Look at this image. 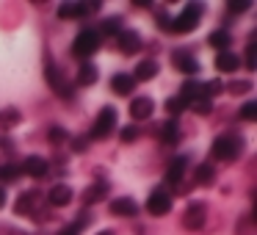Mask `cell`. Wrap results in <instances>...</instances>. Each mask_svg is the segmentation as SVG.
I'll list each match as a JSON object with an SVG mask.
<instances>
[{
	"mask_svg": "<svg viewBox=\"0 0 257 235\" xmlns=\"http://www.w3.org/2000/svg\"><path fill=\"white\" fill-rule=\"evenodd\" d=\"M119 47H122V53L133 56V53L141 50V36L136 34V31H122V34H119Z\"/></svg>",
	"mask_w": 257,
	"mask_h": 235,
	"instance_id": "15",
	"label": "cell"
},
{
	"mask_svg": "<svg viewBox=\"0 0 257 235\" xmlns=\"http://www.w3.org/2000/svg\"><path fill=\"white\" fill-rule=\"evenodd\" d=\"M47 139H50V144H61V141L69 139V136H67V130H64V128H58V125H56V128H50Z\"/></svg>",
	"mask_w": 257,
	"mask_h": 235,
	"instance_id": "35",
	"label": "cell"
},
{
	"mask_svg": "<svg viewBox=\"0 0 257 235\" xmlns=\"http://www.w3.org/2000/svg\"><path fill=\"white\" fill-rule=\"evenodd\" d=\"M20 172L28 174V177H36V180H39V177H45V174L50 172V163H47L42 155H28V158L23 161V166H20Z\"/></svg>",
	"mask_w": 257,
	"mask_h": 235,
	"instance_id": "8",
	"label": "cell"
},
{
	"mask_svg": "<svg viewBox=\"0 0 257 235\" xmlns=\"http://www.w3.org/2000/svg\"><path fill=\"white\" fill-rule=\"evenodd\" d=\"M111 89L116 91V94H130V91L136 89L133 75H127V72H116V75L111 78Z\"/></svg>",
	"mask_w": 257,
	"mask_h": 235,
	"instance_id": "16",
	"label": "cell"
},
{
	"mask_svg": "<svg viewBox=\"0 0 257 235\" xmlns=\"http://www.w3.org/2000/svg\"><path fill=\"white\" fill-rule=\"evenodd\" d=\"M238 235H257V221L254 216H243L238 221Z\"/></svg>",
	"mask_w": 257,
	"mask_h": 235,
	"instance_id": "28",
	"label": "cell"
},
{
	"mask_svg": "<svg viewBox=\"0 0 257 235\" xmlns=\"http://www.w3.org/2000/svg\"><path fill=\"white\" fill-rule=\"evenodd\" d=\"M194 177H196L199 185H210L213 180H216V169H213V163H199L196 172H194Z\"/></svg>",
	"mask_w": 257,
	"mask_h": 235,
	"instance_id": "25",
	"label": "cell"
},
{
	"mask_svg": "<svg viewBox=\"0 0 257 235\" xmlns=\"http://www.w3.org/2000/svg\"><path fill=\"white\" fill-rule=\"evenodd\" d=\"M188 105L194 108L196 113H202V116H205V113H210V111H213V100H205V97H199V100L188 102Z\"/></svg>",
	"mask_w": 257,
	"mask_h": 235,
	"instance_id": "32",
	"label": "cell"
},
{
	"mask_svg": "<svg viewBox=\"0 0 257 235\" xmlns=\"http://www.w3.org/2000/svg\"><path fill=\"white\" fill-rule=\"evenodd\" d=\"M58 17H61V20L86 17V6H83V3H61V6H58Z\"/></svg>",
	"mask_w": 257,
	"mask_h": 235,
	"instance_id": "21",
	"label": "cell"
},
{
	"mask_svg": "<svg viewBox=\"0 0 257 235\" xmlns=\"http://www.w3.org/2000/svg\"><path fill=\"white\" fill-rule=\"evenodd\" d=\"M0 150H12V141H9V139H0Z\"/></svg>",
	"mask_w": 257,
	"mask_h": 235,
	"instance_id": "40",
	"label": "cell"
},
{
	"mask_svg": "<svg viewBox=\"0 0 257 235\" xmlns=\"http://www.w3.org/2000/svg\"><path fill=\"white\" fill-rule=\"evenodd\" d=\"M45 78H47V83H50V89L56 91L58 97H64V100H72V94H75V89H72V83H69L67 78H64V72L58 67H47L45 69Z\"/></svg>",
	"mask_w": 257,
	"mask_h": 235,
	"instance_id": "5",
	"label": "cell"
},
{
	"mask_svg": "<svg viewBox=\"0 0 257 235\" xmlns=\"http://www.w3.org/2000/svg\"><path fill=\"white\" fill-rule=\"evenodd\" d=\"M111 213H113V216L133 218L136 213H139V205H136V199H130V196H119V199L111 202Z\"/></svg>",
	"mask_w": 257,
	"mask_h": 235,
	"instance_id": "11",
	"label": "cell"
},
{
	"mask_svg": "<svg viewBox=\"0 0 257 235\" xmlns=\"http://www.w3.org/2000/svg\"><path fill=\"white\" fill-rule=\"evenodd\" d=\"M240 147H243V139H240V136L224 133L213 141V158H218V161H232V158L240 155Z\"/></svg>",
	"mask_w": 257,
	"mask_h": 235,
	"instance_id": "1",
	"label": "cell"
},
{
	"mask_svg": "<svg viewBox=\"0 0 257 235\" xmlns=\"http://www.w3.org/2000/svg\"><path fill=\"white\" fill-rule=\"evenodd\" d=\"M152 100L150 97H136L133 102H130V116L133 119H150L152 116Z\"/></svg>",
	"mask_w": 257,
	"mask_h": 235,
	"instance_id": "14",
	"label": "cell"
},
{
	"mask_svg": "<svg viewBox=\"0 0 257 235\" xmlns=\"http://www.w3.org/2000/svg\"><path fill=\"white\" fill-rule=\"evenodd\" d=\"M180 97L185 100V105H188V102H194V100H199V97H205V94H202V83H199V80H185Z\"/></svg>",
	"mask_w": 257,
	"mask_h": 235,
	"instance_id": "22",
	"label": "cell"
},
{
	"mask_svg": "<svg viewBox=\"0 0 257 235\" xmlns=\"http://www.w3.org/2000/svg\"><path fill=\"white\" fill-rule=\"evenodd\" d=\"M72 150L75 152H86V150H89V141H86V139H75L72 141Z\"/></svg>",
	"mask_w": 257,
	"mask_h": 235,
	"instance_id": "38",
	"label": "cell"
},
{
	"mask_svg": "<svg viewBox=\"0 0 257 235\" xmlns=\"http://www.w3.org/2000/svg\"><path fill=\"white\" fill-rule=\"evenodd\" d=\"M238 67H240V61H238L235 53H229V50L218 53V58H216V69H218V72H235Z\"/></svg>",
	"mask_w": 257,
	"mask_h": 235,
	"instance_id": "17",
	"label": "cell"
},
{
	"mask_svg": "<svg viewBox=\"0 0 257 235\" xmlns=\"http://www.w3.org/2000/svg\"><path fill=\"white\" fill-rule=\"evenodd\" d=\"M20 122H23V113H20L17 108H3V111H0V130H12V128H17Z\"/></svg>",
	"mask_w": 257,
	"mask_h": 235,
	"instance_id": "19",
	"label": "cell"
},
{
	"mask_svg": "<svg viewBox=\"0 0 257 235\" xmlns=\"http://www.w3.org/2000/svg\"><path fill=\"white\" fill-rule=\"evenodd\" d=\"M185 108H188V105H185V100H183V97H169V100H166V111L172 113V116L183 113Z\"/></svg>",
	"mask_w": 257,
	"mask_h": 235,
	"instance_id": "31",
	"label": "cell"
},
{
	"mask_svg": "<svg viewBox=\"0 0 257 235\" xmlns=\"http://www.w3.org/2000/svg\"><path fill=\"white\" fill-rule=\"evenodd\" d=\"M97 80V67L94 64H89V61H83L78 67V83L80 86H91Z\"/></svg>",
	"mask_w": 257,
	"mask_h": 235,
	"instance_id": "24",
	"label": "cell"
},
{
	"mask_svg": "<svg viewBox=\"0 0 257 235\" xmlns=\"http://www.w3.org/2000/svg\"><path fill=\"white\" fill-rule=\"evenodd\" d=\"M249 9H251L249 0H232V3H227V12L229 14H243V12H249Z\"/></svg>",
	"mask_w": 257,
	"mask_h": 235,
	"instance_id": "33",
	"label": "cell"
},
{
	"mask_svg": "<svg viewBox=\"0 0 257 235\" xmlns=\"http://www.w3.org/2000/svg\"><path fill=\"white\" fill-rule=\"evenodd\" d=\"M47 199H50L53 207H64L72 202V188H69L67 183H56L50 191H47Z\"/></svg>",
	"mask_w": 257,
	"mask_h": 235,
	"instance_id": "10",
	"label": "cell"
},
{
	"mask_svg": "<svg viewBox=\"0 0 257 235\" xmlns=\"http://www.w3.org/2000/svg\"><path fill=\"white\" fill-rule=\"evenodd\" d=\"M78 232H80V227H78V224H69V227H64L58 235H78Z\"/></svg>",
	"mask_w": 257,
	"mask_h": 235,
	"instance_id": "39",
	"label": "cell"
},
{
	"mask_svg": "<svg viewBox=\"0 0 257 235\" xmlns=\"http://www.w3.org/2000/svg\"><path fill=\"white\" fill-rule=\"evenodd\" d=\"M158 75V64L152 61V58H147V61H141L139 67H136V72H133V80L139 83V80H152Z\"/></svg>",
	"mask_w": 257,
	"mask_h": 235,
	"instance_id": "18",
	"label": "cell"
},
{
	"mask_svg": "<svg viewBox=\"0 0 257 235\" xmlns=\"http://www.w3.org/2000/svg\"><path fill=\"white\" fill-rule=\"evenodd\" d=\"M202 20V6L199 3H191V6L183 9V14H177V17L169 23V28L174 31V34H188V31H194L196 25H199Z\"/></svg>",
	"mask_w": 257,
	"mask_h": 235,
	"instance_id": "2",
	"label": "cell"
},
{
	"mask_svg": "<svg viewBox=\"0 0 257 235\" xmlns=\"http://www.w3.org/2000/svg\"><path fill=\"white\" fill-rule=\"evenodd\" d=\"M97 235H113V232H111V229H102V232H97Z\"/></svg>",
	"mask_w": 257,
	"mask_h": 235,
	"instance_id": "42",
	"label": "cell"
},
{
	"mask_svg": "<svg viewBox=\"0 0 257 235\" xmlns=\"http://www.w3.org/2000/svg\"><path fill=\"white\" fill-rule=\"evenodd\" d=\"M161 141L163 144H174V141H177V122H163L161 125Z\"/></svg>",
	"mask_w": 257,
	"mask_h": 235,
	"instance_id": "27",
	"label": "cell"
},
{
	"mask_svg": "<svg viewBox=\"0 0 257 235\" xmlns=\"http://www.w3.org/2000/svg\"><path fill=\"white\" fill-rule=\"evenodd\" d=\"M6 205V188H3V185H0V207Z\"/></svg>",
	"mask_w": 257,
	"mask_h": 235,
	"instance_id": "41",
	"label": "cell"
},
{
	"mask_svg": "<svg viewBox=\"0 0 257 235\" xmlns=\"http://www.w3.org/2000/svg\"><path fill=\"white\" fill-rule=\"evenodd\" d=\"M240 119L254 122V119H257V102H243V108H240Z\"/></svg>",
	"mask_w": 257,
	"mask_h": 235,
	"instance_id": "34",
	"label": "cell"
},
{
	"mask_svg": "<svg viewBox=\"0 0 257 235\" xmlns=\"http://www.w3.org/2000/svg\"><path fill=\"white\" fill-rule=\"evenodd\" d=\"M185 169H188V158H185V155L172 158L169 166H166V180H169V183H180L183 174H185Z\"/></svg>",
	"mask_w": 257,
	"mask_h": 235,
	"instance_id": "12",
	"label": "cell"
},
{
	"mask_svg": "<svg viewBox=\"0 0 257 235\" xmlns=\"http://www.w3.org/2000/svg\"><path fill=\"white\" fill-rule=\"evenodd\" d=\"M205 218H207L205 202H191V205L185 207V213H183V227L185 229H199L202 224H205Z\"/></svg>",
	"mask_w": 257,
	"mask_h": 235,
	"instance_id": "7",
	"label": "cell"
},
{
	"mask_svg": "<svg viewBox=\"0 0 257 235\" xmlns=\"http://www.w3.org/2000/svg\"><path fill=\"white\" fill-rule=\"evenodd\" d=\"M100 34H97L94 28H86V31H80L78 36H75V42H72V53L78 58H89V56H94L97 53V47H100Z\"/></svg>",
	"mask_w": 257,
	"mask_h": 235,
	"instance_id": "3",
	"label": "cell"
},
{
	"mask_svg": "<svg viewBox=\"0 0 257 235\" xmlns=\"http://www.w3.org/2000/svg\"><path fill=\"white\" fill-rule=\"evenodd\" d=\"M249 89H251L249 80H240V83H229V91H232V94H246Z\"/></svg>",
	"mask_w": 257,
	"mask_h": 235,
	"instance_id": "36",
	"label": "cell"
},
{
	"mask_svg": "<svg viewBox=\"0 0 257 235\" xmlns=\"http://www.w3.org/2000/svg\"><path fill=\"white\" fill-rule=\"evenodd\" d=\"M147 210L152 213V216H166L169 210H172V194L163 188H155L150 194V199H147Z\"/></svg>",
	"mask_w": 257,
	"mask_h": 235,
	"instance_id": "6",
	"label": "cell"
},
{
	"mask_svg": "<svg viewBox=\"0 0 257 235\" xmlns=\"http://www.w3.org/2000/svg\"><path fill=\"white\" fill-rule=\"evenodd\" d=\"M174 67L180 69L183 75H196L199 72V64H196V58L191 56V53H174Z\"/></svg>",
	"mask_w": 257,
	"mask_h": 235,
	"instance_id": "13",
	"label": "cell"
},
{
	"mask_svg": "<svg viewBox=\"0 0 257 235\" xmlns=\"http://www.w3.org/2000/svg\"><path fill=\"white\" fill-rule=\"evenodd\" d=\"M139 139V130L133 128V125H130V128H124L122 130V141H136Z\"/></svg>",
	"mask_w": 257,
	"mask_h": 235,
	"instance_id": "37",
	"label": "cell"
},
{
	"mask_svg": "<svg viewBox=\"0 0 257 235\" xmlns=\"http://www.w3.org/2000/svg\"><path fill=\"white\" fill-rule=\"evenodd\" d=\"M124 31V25H122V17H108V20H102V25H100V39L102 36H119Z\"/></svg>",
	"mask_w": 257,
	"mask_h": 235,
	"instance_id": "20",
	"label": "cell"
},
{
	"mask_svg": "<svg viewBox=\"0 0 257 235\" xmlns=\"http://www.w3.org/2000/svg\"><path fill=\"white\" fill-rule=\"evenodd\" d=\"M20 166L17 163H3V166H0V180H6V183H12V180H17L20 177Z\"/></svg>",
	"mask_w": 257,
	"mask_h": 235,
	"instance_id": "29",
	"label": "cell"
},
{
	"mask_svg": "<svg viewBox=\"0 0 257 235\" xmlns=\"http://www.w3.org/2000/svg\"><path fill=\"white\" fill-rule=\"evenodd\" d=\"M113 128H116V111L108 105L97 113L94 125H91V139H108L113 133Z\"/></svg>",
	"mask_w": 257,
	"mask_h": 235,
	"instance_id": "4",
	"label": "cell"
},
{
	"mask_svg": "<svg viewBox=\"0 0 257 235\" xmlns=\"http://www.w3.org/2000/svg\"><path fill=\"white\" fill-rule=\"evenodd\" d=\"M207 42H210V47H216L218 53H224L229 45H232V36H229L227 31H213L210 39H207Z\"/></svg>",
	"mask_w": 257,
	"mask_h": 235,
	"instance_id": "26",
	"label": "cell"
},
{
	"mask_svg": "<svg viewBox=\"0 0 257 235\" xmlns=\"http://www.w3.org/2000/svg\"><path fill=\"white\" fill-rule=\"evenodd\" d=\"M105 194H108V185L105 183H94V185H89V188H86L83 202H86V205H94V202L105 199Z\"/></svg>",
	"mask_w": 257,
	"mask_h": 235,
	"instance_id": "23",
	"label": "cell"
},
{
	"mask_svg": "<svg viewBox=\"0 0 257 235\" xmlns=\"http://www.w3.org/2000/svg\"><path fill=\"white\" fill-rule=\"evenodd\" d=\"M243 58H246V61H243V64H246V69H257V45H254V39H249Z\"/></svg>",
	"mask_w": 257,
	"mask_h": 235,
	"instance_id": "30",
	"label": "cell"
},
{
	"mask_svg": "<svg viewBox=\"0 0 257 235\" xmlns=\"http://www.w3.org/2000/svg\"><path fill=\"white\" fill-rule=\"evenodd\" d=\"M36 207H39V194H36V191H25V194L14 202V213H20V216H34Z\"/></svg>",
	"mask_w": 257,
	"mask_h": 235,
	"instance_id": "9",
	"label": "cell"
}]
</instances>
